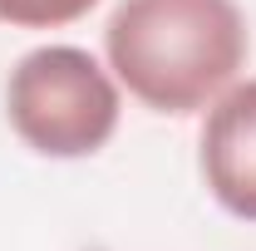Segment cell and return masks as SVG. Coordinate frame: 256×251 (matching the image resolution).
I'll use <instances>...</instances> for the list:
<instances>
[{
	"label": "cell",
	"instance_id": "1",
	"mask_svg": "<svg viewBox=\"0 0 256 251\" xmlns=\"http://www.w3.org/2000/svg\"><path fill=\"white\" fill-rule=\"evenodd\" d=\"M246 15L236 0H118L104 54L128 94L153 114H197L246 64Z\"/></svg>",
	"mask_w": 256,
	"mask_h": 251
},
{
	"label": "cell",
	"instance_id": "2",
	"mask_svg": "<svg viewBox=\"0 0 256 251\" xmlns=\"http://www.w3.org/2000/svg\"><path fill=\"white\" fill-rule=\"evenodd\" d=\"M5 118L40 158H94L118 133V84L74 44H40L5 79Z\"/></svg>",
	"mask_w": 256,
	"mask_h": 251
},
{
	"label": "cell",
	"instance_id": "3",
	"mask_svg": "<svg viewBox=\"0 0 256 251\" xmlns=\"http://www.w3.org/2000/svg\"><path fill=\"white\" fill-rule=\"evenodd\" d=\"M197 162L217 207L236 222H256V79L212 98Z\"/></svg>",
	"mask_w": 256,
	"mask_h": 251
},
{
	"label": "cell",
	"instance_id": "4",
	"mask_svg": "<svg viewBox=\"0 0 256 251\" xmlns=\"http://www.w3.org/2000/svg\"><path fill=\"white\" fill-rule=\"evenodd\" d=\"M98 0H0V25L15 30H60L94 10Z\"/></svg>",
	"mask_w": 256,
	"mask_h": 251
}]
</instances>
